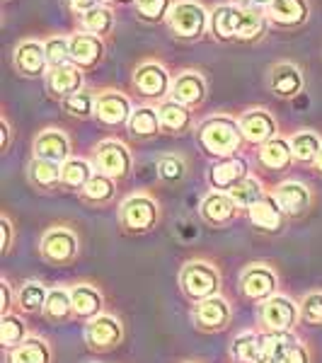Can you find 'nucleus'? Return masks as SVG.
Listing matches in <instances>:
<instances>
[{"label": "nucleus", "mask_w": 322, "mask_h": 363, "mask_svg": "<svg viewBox=\"0 0 322 363\" xmlns=\"http://www.w3.org/2000/svg\"><path fill=\"white\" fill-rule=\"evenodd\" d=\"M10 363H51V349L44 339L29 337L10 351Z\"/></svg>", "instance_id": "33"}, {"label": "nucleus", "mask_w": 322, "mask_h": 363, "mask_svg": "<svg viewBox=\"0 0 322 363\" xmlns=\"http://www.w3.org/2000/svg\"><path fill=\"white\" fill-rule=\"evenodd\" d=\"M44 78H46V90L54 97H63V99L85 87V73H83V68H78L75 63L49 68V73H46Z\"/></svg>", "instance_id": "20"}, {"label": "nucleus", "mask_w": 322, "mask_h": 363, "mask_svg": "<svg viewBox=\"0 0 322 363\" xmlns=\"http://www.w3.org/2000/svg\"><path fill=\"white\" fill-rule=\"evenodd\" d=\"M228 194H231V199L235 201L238 208H248L250 211L257 201H262V199H265V186H262L260 179L250 174V177H245L243 182H238V184L233 186Z\"/></svg>", "instance_id": "35"}, {"label": "nucleus", "mask_w": 322, "mask_h": 363, "mask_svg": "<svg viewBox=\"0 0 322 363\" xmlns=\"http://www.w3.org/2000/svg\"><path fill=\"white\" fill-rule=\"evenodd\" d=\"M296 342L298 339L291 332H269V335H262V354L255 363H281V356Z\"/></svg>", "instance_id": "29"}, {"label": "nucleus", "mask_w": 322, "mask_h": 363, "mask_svg": "<svg viewBox=\"0 0 322 363\" xmlns=\"http://www.w3.org/2000/svg\"><path fill=\"white\" fill-rule=\"evenodd\" d=\"M240 286H243V294L250 301H269L272 296H277L279 279L274 269H269L267 264H252L243 272Z\"/></svg>", "instance_id": "12"}, {"label": "nucleus", "mask_w": 322, "mask_h": 363, "mask_svg": "<svg viewBox=\"0 0 322 363\" xmlns=\"http://www.w3.org/2000/svg\"><path fill=\"white\" fill-rule=\"evenodd\" d=\"M303 85H306L303 70L298 68L296 63L281 61V63H274L272 70H269V90L277 97L291 99V97L301 95Z\"/></svg>", "instance_id": "18"}, {"label": "nucleus", "mask_w": 322, "mask_h": 363, "mask_svg": "<svg viewBox=\"0 0 322 363\" xmlns=\"http://www.w3.org/2000/svg\"><path fill=\"white\" fill-rule=\"evenodd\" d=\"M92 165L83 157H68L61 165V184L70 186V189H85V184L92 179Z\"/></svg>", "instance_id": "34"}, {"label": "nucleus", "mask_w": 322, "mask_h": 363, "mask_svg": "<svg viewBox=\"0 0 322 363\" xmlns=\"http://www.w3.org/2000/svg\"><path fill=\"white\" fill-rule=\"evenodd\" d=\"M78 22L83 32L95 34V37H107L114 29V10L109 5H97V8L87 10L85 15H80Z\"/></svg>", "instance_id": "30"}, {"label": "nucleus", "mask_w": 322, "mask_h": 363, "mask_svg": "<svg viewBox=\"0 0 322 363\" xmlns=\"http://www.w3.org/2000/svg\"><path fill=\"white\" fill-rule=\"evenodd\" d=\"M301 318V306L289 296H272L260 310V320L269 332H291Z\"/></svg>", "instance_id": "7"}, {"label": "nucleus", "mask_w": 322, "mask_h": 363, "mask_svg": "<svg viewBox=\"0 0 322 363\" xmlns=\"http://www.w3.org/2000/svg\"><path fill=\"white\" fill-rule=\"evenodd\" d=\"M274 199H277V203L281 206L286 216H301L306 213L310 208V203H313V194H310V189L306 184H301V182H281V184L274 189Z\"/></svg>", "instance_id": "23"}, {"label": "nucleus", "mask_w": 322, "mask_h": 363, "mask_svg": "<svg viewBox=\"0 0 322 363\" xmlns=\"http://www.w3.org/2000/svg\"><path fill=\"white\" fill-rule=\"evenodd\" d=\"M92 165H95L97 172L107 174V177L121 179L131 172L133 157H131V150H128L126 143H121V140H116V138H107L95 148Z\"/></svg>", "instance_id": "5"}, {"label": "nucleus", "mask_w": 322, "mask_h": 363, "mask_svg": "<svg viewBox=\"0 0 322 363\" xmlns=\"http://www.w3.org/2000/svg\"><path fill=\"white\" fill-rule=\"evenodd\" d=\"M167 27L177 39H201L211 29V13L199 0H177L167 15Z\"/></svg>", "instance_id": "3"}, {"label": "nucleus", "mask_w": 322, "mask_h": 363, "mask_svg": "<svg viewBox=\"0 0 322 363\" xmlns=\"http://www.w3.org/2000/svg\"><path fill=\"white\" fill-rule=\"evenodd\" d=\"M157 174H160L162 182H179L187 174V165L182 157L177 155H162L160 160H157Z\"/></svg>", "instance_id": "45"}, {"label": "nucleus", "mask_w": 322, "mask_h": 363, "mask_svg": "<svg viewBox=\"0 0 322 363\" xmlns=\"http://www.w3.org/2000/svg\"><path fill=\"white\" fill-rule=\"evenodd\" d=\"M291 150H294V160L315 162L322 150V138L310 128H301L291 136Z\"/></svg>", "instance_id": "32"}, {"label": "nucleus", "mask_w": 322, "mask_h": 363, "mask_svg": "<svg viewBox=\"0 0 322 363\" xmlns=\"http://www.w3.org/2000/svg\"><path fill=\"white\" fill-rule=\"evenodd\" d=\"M44 49H46V58H49V68L70 63V39L68 37L56 34V37L44 39Z\"/></svg>", "instance_id": "43"}, {"label": "nucleus", "mask_w": 322, "mask_h": 363, "mask_svg": "<svg viewBox=\"0 0 322 363\" xmlns=\"http://www.w3.org/2000/svg\"><path fill=\"white\" fill-rule=\"evenodd\" d=\"M179 284H182L184 294L196 303L218 296L221 291V277L216 272V267H211L209 262H189V264H184L182 274H179Z\"/></svg>", "instance_id": "4"}, {"label": "nucleus", "mask_w": 322, "mask_h": 363, "mask_svg": "<svg viewBox=\"0 0 322 363\" xmlns=\"http://www.w3.org/2000/svg\"><path fill=\"white\" fill-rule=\"evenodd\" d=\"M70 301H73V313L83 320H92L102 313V294L90 284H78L70 289Z\"/></svg>", "instance_id": "27"}, {"label": "nucleus", "mask_w": 322, "mask_h": 363, "mask_svg": "<svg viewBox=\"0 0 322 363\" xmlns=\"http://www.w3.org/2000/svg\"><path fill=\"white\" fill-rule=\"evenodd\" d=\"M42 255L51 264H70L78 257V238L68 228H51L42 238Z\"/></svg>", "instance_id": "10"}, {"label": "nucleus", "mask_w": 322, "mask_h": 363, "mask_svg": "<svg viewBox=\"0 0 322 363\" xmlns=\"http://www.w3.org/2000/svg\"><path fill=\"white\" fill-rule=\"evenodd\" d=\"M196 140L206 155L223 160V157L238 155L245 136H243V131H240L238 119H233V116H228V114H213L199 124Z\"/></svg>", "instance_id": "2"}, {"label": "nucleus", "mask_w": 322, "mask_h": 363, "mask_svg": "<svg viewBox=\"0 0 322 363\" xmlns=\"http://www.w3.org/2000/svg\"><path fill=\"white\" fill-rule=\"evenodd\" d=\"M136 3V10L143 20L148 22H162L167 20L170 10H172V0H133Z\"/></svg>", "instance_id": "44"}, {"label": "nucleus", "mask_w": 322, "mask_h": 363, "mask_svg": "<svg viewBox=\"0 0 322 363\" xmlns=\"http://www.w3.org/2000/svg\"><path fill=\"white\" fill-rule=\"evenodd\" d=\"M238 124H240V131H243L245 140L255 145H265L272 138H277V133H279L277 119H274L272 112L265 107H252V109H248V112H243Z\"/></svg>", "instance_id": "9"}, {"label": "nucleus", "mask_w": 322, "mask_h": 363, "mask_svg": "<svg viewBox=\"0 0 322 363\" xmlns=\"http://www.w3.org/2000/svg\"><path fill=\"white\" fill-rule=\"evenodd\" d=\"M231 354L238 363H255L262 354V335H257V332H243V335H238L233 339Z\"/></svg>", "instance_id": "36"}, {"label": "nucleus", "mask_w": 322, "mask_h": 363, "mask_svg": "<svg viewBox=\"0 0 322 363\" xmlns=\"http://www.w3.org/2000/svg\"><path fill=\"white\" fill-rule=\"evenodd\" d=\"M29 179L37 186H44V189H51L61 182V165L51 160H42V157H34L29 162Z\"/></svg>", "instance_id": "38"}, {"label": "nucleus", "mask_w": 322, "mask_h": 363, "mask_svg": "<svg viewBox=\"0 0 322 363\" xmlns=\"http://www.w3.org/2000/svg\"><path fill=\"white\" fill-rule=\"evenodd\" d=\"M231 318H233V310H231V306H228L226 298H221V296L199 301L196 308H194V322H196L199 330L221 332L228 327Z\"/></svg>", "instance_id": "17"}, {"label": "nucleus", "mask_w": 322, "mask_h": 363, "mask_svg": "<svg viewBox=\"0 0 322 363\" xmlns=\"http://www.w3.org/2000/svg\"><path fill=\"white\" fill-rule=\"evenodd\" d=\"M248 216H250V220L260 228V230H267V233L281 230L284 218H286V213L281 211V206L277 203V199L274 196H265L262 201H257L255 206L248 211Z\"/></svg>", "instance_id": "26"}, {"label": "nucleus", "mask_w": 322, "mask_h": 363, "mask_svg": "<svg viewBox=\"0 0 322 363\" xmlns=\"http://www.w3.org/2000/svg\"><path fill=\"white\" fill-rule=\"evenodd\" d=\"M133 114L131 99H128L121 90H102L97 92L95 116L104 126H121L128 124Z\"/></svg>", "instance_id": "11"}, {"label": "nucleus", "mask_w": 322, "mask_h": 363, "mask_svg": "<svg viewBox=\"0 0 322 363\" xmlns=\"http://www.w3.org/2000/svg\"><path fill=\"white\" fill-rule=\"evenodd\" d=\"M170 97L187 107H199L206 99V78L199 70H179L172 80Z\"/></svg>", "instance_id": "19"}, {"label": "nucleus", "mask_w": 322, "mask_h": 363, "mask_svg": "<svg viewBox=\"0 0 322 363\" xmlns=\"http://www.w3.org/2000/svg\"><path fill=\"white\" fill-rule=\"evenodd\" d=\"M66 5L80 17V15H85L87 10L97 8V5H102V3H99V0H66Z\"/></svg>", "instance_id": "48"}, {"label": "nucleus", "mask_w": 322, "mask_h": 363, "mask_svg": "<svg viewBox=\"0 0 322 363\" xmlns=\"http://www.w3.org/2000/svg\"><path fill=\"white\" fill-rule=\"evenodd\" d=\"M301 318L308 325H322V294H308L301 303Z\"/></svg>", "instance_id": "46"}, {"label": "nucleus", "mask_w": 322, "mask_h": 363, "mask_svg": "<svg viewBox=\"0 0 322 363\" xmlns=\"http://www.w3.org/2000/svg\"><path fill=\"white\" fill-rule=\"evenodd\" d=\"M265 15L281 29L303 27L310 20V0H274Z\"/></svg>", "instance_id": "16"}, {"label": "nucleus", "mask_w": 322, "mask_h": 363, "mask_svg": "<svg viewBox=\"0 0 322 363\" xmlns=\"http://www.w3.org/2000/svg\"><path fill=\"white\" fill-rule=\"evenodd\" d=\"M0 131H3V150H8V145H10V126H8V119H0Z\"/></svg>", "instance_id": "52"}, {"label": "nucleus", "mask_w": 322, "mask_h": 363, "mask_svg": "<svg viewBox=\"0 0 322 363\" xmlns=\"http://www.w3.org/2000/svg\"><path fill=\"white\" fill-rule=\"evenodd\" d=\"M281 363H310L308 349L303 347L301 342H296L294 347H291L284 356H281Z\"/></svg>", "instance_id": "47"}, {"label": "nucleus", "mask_w": 322, "mask_h": 363, "mask_svg": "<svg viewBox=\"0 0 322 363\" xmlns=\"http://www.w3.org/2000/svg\"><path fill=\"white\" fill-rule=\"evenodd\" d=\"M13 63L22 75H27V78L46 75L49 73V58H46L44 42H37V39H25V42H20L15 46Z\"/></svg>", "instance_id": "14"}, {"label": "nucleus", "mask_w": 322, "mask_h": 363, "mask_svg": "<svg viewBox=\"0 0 322 363\" xmlns=\"http://www.w3.org/2000/svg\"><path fill=\"white\" fill-rule=\"evenodd\" d=\"M70 63H75L78 68H95L104 58V39L87 34L83 29H78L75 34H70Z\"/></svg>", "instance_id": "15"}, {"label": "nucleus", "mask_w": 322, "mask_h": 363, "mask_svg": "<svg viewBox=\"0 0 322 363\" xmlns=\"http://www.w3.org/2000/svg\"><path fill=\"white\" fill-rule=\"evenodd\" d=\"M128 131L133 133V136L138 138H150L155 136V133L162 131V124H160V114H157L155 107H136L131 114V119H128Z\"/></svg>", "instance_id": "31"}, {"label": "nucleus", "mask_w": 322, "mask_h": 363, "mask_svg": "<svg viewBox=\"0 0 322 363\" xmlns=\"http://www.w3.org/2000/svg\"><path fill=\"white\" fill-rule=\"evenodd\" d=\"M44 315L54 322H66L73 313V301H70V291L66 289H51L49 298H46V306H44Z\"/></svg>", "instance_id": "37"}, {"label": "nucleus", "mask_w": 322, "mask_h": 363, "mask_svg": "<svg viewBox=\"0 0 322 363\" xmlns=\"http://www.w3.org/2000/svg\"><path fill=\"white\" fill-rule=\"evenodd\" d=\"M201 218L209 225H228L238 216V206L228 191H211L201 201Z\"/></svg>", "instance_id": "24"}, {"label": "nucleus", "mask_w": 322, "mask_h": 363, "mask_svg": "<svg viewBox=\"0 0 322 363\" xmlns=\"http://www.w3.org/2000/svg\"><path fill=\"white\" fill-rule=\"evenodd\" d=\"M157 114H160V124H162V131H170V133H187L191 128V107L187 104L177 102V99H162L157 104Z\"/></svg>", "instance_id": "25"}, {"label": "nucleus", "mask_w": 322, "mask_h": 363, "mask_svg": "<svg viewBox=\"0 0 322 363\" xmlns=\"http://www.w3.org/2000/svg\"><path fill=\"white\" fill-rule=\"evenodd\" d=\"M267 15L240 8L235 3H221L211 13V34L218 42H257L265 34Z\"/></svg>", "instance_id": "1"}, {"label": "nucleus", "mask_w": 322, "mask_h": 363, "mask_svg": "<svg viewBox=\"0 0 322 363\" xmlns=\"http://www.w3.org/2000/svg\"><path fill=\"white\" fill-rule=\"evenodd\" d=\"M0 294H3V306H0V310H3V315H10V308H13V291H10V284L8 281H0Z\"/></svg>", "instance_id": "50"}, {"label": "nucleus", "mask_w": 322, "mask_h": 363, "mask_svg": "<svg viewBox=\"0 0 322 363\" xmlns=\"http://www.w3.org/2000/svg\"><path fill=\"white\" fill-rule=\"evenodd\" d=\"M121 337H124V327H121V322L112 318V315H97V318H92L85 327L87 347L97 349V351L116 347V344L121 342Z\"/></svg>", "instance_id": "13"}, {"label": "nucleus", "mask_w": 322, "mask_h": 363, "mask_svg": "<svg viewBox=\"0 0 322 363\" xmlns=\"http://www.w3.org/2000/svg\"><path fill=\"white\" fill-rule=\"evenodd\" d=\"M46 298H49V291L39 281H27L20 289V294H17V301H20L25 313H39V310H44Z\"/></svg>", "instance_id": "42"}, {"label": "nucleus", "mask_w": 322, "mask_h": 363, "mask_svg": "<svg viewBox=\"0 0 322 363\" xmlns=\"http://www.w3.org/2000/svg\"><path fill=\"white\" fill-rule=\"evenodd\" d=\"M99 3H102V5H112L114 0H99Z\"/></svg>", "instance_id": "54"}, {"label": "nucleus", "mask_w": 322, "mask_h": 363, "mask_svg": "<svg viewBox=\"0 0 322 363\" xmlns=\"http://www.w3.org/2000/svg\"><path fill=\"white\" fill-rule=\"evenodd\" d=\"M27 339V325L20 315H3L0 318V342L5 349L20 347Z\"/></svg>", "instance_id": "40"}, {"label": "nucleus", "mask_w": 322, "mask_h": 363, "mask_svg": "<svg viewBox=\"0 0 322 363\" xmlns=\"http://www.w3.org/2000/svg\"><path fill=\"white\" fill-rule=\"evenodd\" d=\"M231 3L240 5V8H248V10H257V13H262V10L267 13L274 0H231Z\"/></svg>", "instance_id": "49"}, {"label": "nucleus", "mask_w": 322, "mask_h": 363, "mask_svg": "<svg viewBox=\"0 0 322 363\" xmlns=\"http://www.w3.org/2000/svg\"><path fill=\"white\" fill-rule=\"evenodd\" d=\"M245 177H250L248 160L240 155L223 157L221 162H216L209 172V182L213 184L216 191H231L238 182H243Z\"/></svg>", "instance_id": "21"}, {"label": "nucleus", "mask_w": 322, "mask_h": 363, "mask_svg": "<svg viewBox=\"0 0 322 363\" xmlns=\"http://www.w3.org/2000/svg\"><path fill=\"white\" fill-rule=\"evenodd\" d=\"M95 104H97V92L87 90V87L63 99V109L70 116H78V119H87V116L95 114Z\"/></svg>", "instance_id": "41"}, {"label": "nucleus", "mask_w": 322, "mask_h": 363, "mask_svg": "<svg viewBox=\"0 0 322 363\" xmlns=\"http://www.w3.org/2000/svg\"><path fill=\"white\" fill-rule=\"evenodd\" d=\"M0 230H3V252H8L10 245H13V225L5 216L0 218Z\"/></svg>", "instance_id": "51"}, {"label": "nucleus", "mask_w": 322, "mask_h": 363, "mask_svg": "<svg viewBox=\"0 0 322 363\" xmlns=\"http://www.w3.org/2000/svg\"><path fill=\"white\" fill-rule=\"evenodd\" d=\"M260 162L267 169H284L289 167V162L294 160V150H291V140L286 138H272L269 143L260 145Z\"/></svg>", "instance_id": "28"}, {"label": "nucleus", "mask_w": 322, "mask_h": 363, "mask_svg": "<svg viewBox=\"0 0 322 363\" xmlns=\"http://www.w3.org/2000/svg\"><path fill=\"white\" fill-rule=\"evenodd\" d=\"M313 165H315V169H318V172L322 174V150H320V155H318V160H315V162H313Z\"/></svg>", "instance_id": "53"}, {"label": "nucleus", "mask_w": 322, "mask_h": 363, "mask_svg": "<svg viewBox=\"0 0 322 363\" xmlns=\"http://www.w3.org/2000/svg\"><path fill=\"white\" fill-rule=\"evenodd\" d=\"M157 220V203L148 194H133L121 203V223L133 233H145Z\"/></svg>", "instance_id": "8"}, {"label": "nucleus", "mask_w": 322, "mask_h": 363, "mask_svg": "<svg viewBox=\"0 0 322 363\" xmlns=\"http://www.w3.org/2000/svg\"><path fill=\"white\" fill-rule=\"evenodd\" d=\"M34 157H42V160L51 162H63L70 157V140L61 128H44L39 131V136L34 138Z\"/></svg>", "instance_id": "22"}, {"label": "nucleus", "mask_w": 322, "mask_h": 363, "mask_svg": "<svg viewBox=\"0 0 322 363\" xmlns=\"http://www.w3.org/2000/svg\"><path fill=\"white\" fill-rule=\"evenodd\" d=\"M114 194H116L114 179L107 177V174H102V172L92 174V179L87 182L85 189H83L85 201H90V203H107V201H112Z\"/></svg>", "instance_id": "39"}, {"label": "nucleus", "mask_w": 322, "mask_h": 363, "mask_svg": "<svg viewBox=\"0 0 322 363\" xmlns=\"http://www.w3.org/2000/svg\"><path fill=\"white\" fill-rule=\"evenodd\" d=\"M172 75L160 61H143L133 70V87L148 99H165L172 90Z\"/></svg>", "instance_id": "6"}]
</instances>
